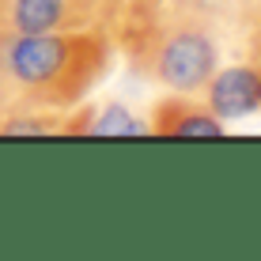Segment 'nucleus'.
Wrapping results in <instances>:
<instances>
[{
    "label": "nucleus",
    "instance_id": "f257e3e1",
    "mask_svg": "<svg viewBox=\"0 0 261 261\" xmlns=\"http://www.w3.org/2000/svg\"><path fill=\"white\" fill-rule=\"evenodd\" d=\"M114 65L110 31H0V121L27 110H72Z\"/></svg>",
    "mask_w": 261,
    "mask_h": 261
},
{
    "label": "nucleus",
    "instance_id": "f03ea898",
    "mask_svg": "<svg viewBox=\"0 0 261 261\" xmlns=\"http://www.w3.org/2000/svg\"><path fill=\"white\" fill-rule=\"evenodd\" d=\"M235 38V31H227L216 19L193 12H167L163 19L144 27L137 38H129L118 49L129 57L137 76L178 95H201Z\"/></svg>",
    "mask_w": 261,
    "mask_h": 261
},
{
    "label": "nucleus",
    "instance_id": "7ed1b4c3",
    "mask_svg": "<svg viewBox=\"0 0 261 261\" xmlns=\"http://www.w3.org/2000/svg\"><path fill=\"white\" fill-rule=\"evenodd\" d=\"M118 0H0L4 34H53V31H110Z\"/></svg>",
    "mask_w": 261,
    "mask_h": 261
},
{
    "label": "nucleus",
    "instance_id": "20e7f679",
    "mask_svg": "<svg viewBox=\"0 0 261 261\" xmlns=\"http://www.w3.org/2000/svg\"><path fill=\"white\" fill-rule=\"evenodd\" d=\"M148 129L155 133V137H223L227 121L216 118L204 98L197 102L193 95H178L174 91L170 98L155 102Z\"/></svg>",
    "mask_w": 261,
    "mask_h": 261
},
{
    "label": "nucleus",
    "instance_id": "39448f33",
    "mask_svg": "<svg viewBox=\"0 0 261 261\" xmlns=\"http://www.w3.org/2000/svg\"><path fill=\"white\" fill-rule=\"evenodd\" d=\"M84 133V137H144L148 121H140L125 102H102V106H72L65 121V137Z\"/></svg>",
    "mask_w": 261,
    "mask_h": 261
},
{
    "label": "nucleus",
    "instance_id": "423d86ee",
    "mask_svg": "<svg viewBox=\"0 0 261 261\" xmlns=\"http://www.w3.org/2000/svg\"><path fill=\"white\" fill-rule=\"evenodd\" d=\"M174 8V0H118V19L110 27V38H114V49L125 46L129 38H137L144 27H151L155 19Z\"/></svg>",
    "mask_w": 261,
    "mask_h": 261
},
{
    "label": "nucleus",
    "instance_id": "0eeeda50",
    "mask_svg": "<svg viewBox=\"0 0 261 261\" xmlns=\"http://www.w3.org/2000/svg\"><path fill=\"white\" fill-rule=\"evenodd\" d=\"M239 12H242V23L261 19V0H239Z\"/></svg>",
    "mask_w": 261,
    "mask_h": 261
}]
</instances>
